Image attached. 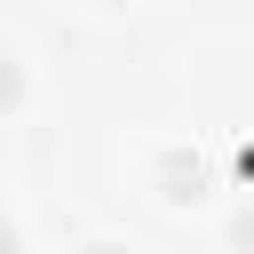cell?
<instances>
[{"label": "cell", "mask_w": 254, "mask_h": 254, "mask_svg": "<svg viewBox=\"0 0 254 254\" xmlns=\"http://www.w3.org/2000/svg\"><path fill=\"white\" fill-rule=\"evenodd\" d=\"M0 254H16V246H8V222H0Z\"/></svg>", "instance_id": "cell-1"}]
</instances>
